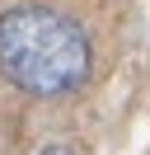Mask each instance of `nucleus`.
Masks as SVG:
<instances>
[{
	"instance_id": "obj_2",
	"label": "nucleus",
	"mask_w": 150,
	"mask_h": 155,
	"mask_svg": "<svg viewBox=\"0 0 150 155\" xmlns=\"http://www.w3.org/2000/svg\"><path fill=\"white\" fill-rule=\"evenodd\" d=\"M42 155H75V150H66V146H47Z\"/></svg>"
},
{
	"instance_id": "obj_1",
	"label": "nucleus",
	"mask_w": 150,
	"mask_h": 155,
	"mask_svg": "<svg viewBox=\"0 0 150 155\" xmlns=\"http://www.w3.org/2000/svg\"><path fill=\"white\" fill-rule=\"evenodd\" d=\"M89 38L61 10L14 5L0 14V71L33 99L70 94L89 80Z\"/></svg>"
}]
</instances>
